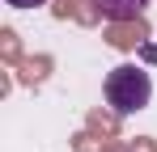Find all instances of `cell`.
Returning <instances> with one entry per match:
<instances>
[{"mask_svg":"<svg viewBox=\"0 0 157 152\" xmlns=\"http://www.w3.org/2000/svg\"><path fill=\"white\" fill-rule=\"evenodd\" d=\"M106 106L115 110V114H136V110H144L149 97H153V80L144 68H136V63H119V68H110L106 72Z\"/></svg>","mask_w":157,"mask_h":152,"instance_id":"1","label":"cell"},{"mask_svg":"<svg viewBox=\"0 0 157 152\" xmlns=\"http://www.w3.org/2000/svg\"><path fill=\"white\" fill-rule=\"evenodd\" d=\"M94 9L102 17H110V21H136L149 9V0H94Z\"/></svg>","mask_w":157,"mask_h":152,"instance_id":"2","label":"cell"},{"mask_svg":"<svg viewBox=\"0 0 157 152\" xmlns=\"http://www.w3.org/2000/svg\"><path fill=\"white\" fill-rule=\"evenodd\" d=\"M4 4H13V9H34V4H43V0H4Z\"/></svg>","mask_w":157,"mask_h":152,"instance_id":"3","label":"cell"}]
</instances>
